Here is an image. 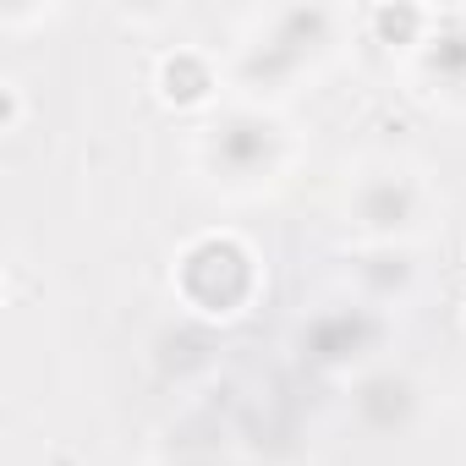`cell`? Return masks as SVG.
Instances as JSON below:
<instances>
[{
    "label": "cell",
    "mask_w": 466,
    "mask_h": 466,
    "mask_svg": "<svg viewBox=\"0 0 466 466\" xmlns=\"http://www.w3.org/2000/svg\"><path fill=\"white\" fill-rule=\"evenodd\" d=\"M253 291V258L230 237H203L181 253V297L198 313H237Z\"/></svg>",
    "instance_id": "obj_1"
},
{
    "label": "cell",
    "mask_w": 466,
    "mask_h": 466,
    "mask_svg": "<svg viewBox=\"0 0 466 466\" xmlns=\"http://www.w3.org/2000/svg\"><path fill=\"white\" fill-rule=\"evenodd\" d=\"M159 99L165 105H176V110H192V105H203L208 99V88H214V72H208V61L198 56V50H170L165 61H159Z\"/></svg>",
    "instance_id": "obj_2"
},
{
    "label": "cell",
    "mask_w": 466,
    "mask_h": 466,
    "mask_svg": "<svg viewBox=\"0 0 466 466\" xmlns=\"http://www.w3.org/2000/svg\"><path fill=\"white\" fill-rule=\"evenodd\" d=\"M368 23H373V34H379V45H417V34H422V23H428V12L422 6H373L368 12Z\"/></svg>",
    "instance_id": "obj_3"
},
{
    "label": "cell",
    "mask_w": 466,
    "mask_h": 466,
    "mask_svg": "<svg viewBox=\"0 0 466 466\" xmlns=\"http://www.w3.org/2000/svg\"><path fill=\"white\" fill-rule=\"evenodd\" d=\"M0 127H6V132L17 127V94L12 88H0Z\"/></svg>",
    "instance_id": "obj_4"
}]
</instances>
